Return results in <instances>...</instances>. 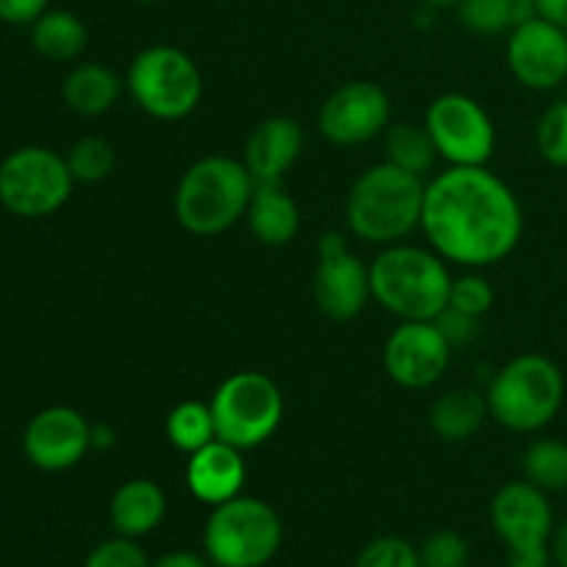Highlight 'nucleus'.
Listing matches in <instances>:
<instances>
[{"instance_id":"f257e3e1","label":"nucleus","mask_w":567,"mask_h":567,"mask_svg":"<svg viewBox=\"0 0 567 567\" xmlns=\"http://www.w3.org/2000/svg\"><path fill=\"white\" fill-rule=\"evenodd\" d=\"M421 230L443 260L485 269L515 252L524 208L513 186L487 166H449L426 183Z\"/></svg>"},{"instance_id":"f03ea898","label":"nucleus","mask_w":567,"mask_h":567,"mask_svg":"<svg viewBox=\"0 0 567 567\" xmlns=\"http://www.w3.org/2000/svg\"><path fill=\"white\" fill-rule=\"evenodd\" d=\"M424 194V177L410 175L388 161L369 166L349 188V233L360 241L380 244V247L404 241L421 227Z\"/></svg>"},{"instance_id":"7ed1b4c3","label":"nucleus","mask_w":567,"mask_h":567,"mask_svg":"<svg viewBox=\"0 0 567 567\" xmlns=\"http://www.w3.org/2000/svg\"><path fill=\"white\" fill-rule=\"evenodd\" d=\"M371 299L399 321H435L449 308L452 275L435 249L391 244L369 264Z\"/></svg>"},{"instance_id":"20e7f679","label":"nucleus","mask_w":567,"mask_h":567,"mask_svg":"<svg viewBox=\"0 0 567 567\" xmlns=\"http://www.w3.org/2000/svg\"><path fill=\"white\" fill-rule=\"evenodd\" d=\"M255 177L247 164L230 155H205L183 172L175 188V216L197 238L230 230L252 199Z\"/></svg>"},{"instance_id":"39448f33","label":"nucleus","mask_w":567,"mask_h":567,"mask_svg":"<svg viewBox=\"0 0 567 567\" xmlns=\"http://www.w3.org/2000/svg\"><path fill=\"white\" fill-rule=\"evenodd\" d=\"M487 413L498 426L532 435L551 424L565 404V374L546 354H518L493 374Z\"/></svg>"},{"instance_id":"423d86ee","label":"nucleus","mask_w":567,"mask_h":567,"mask_svg":"<svg viewBox=\"0 0 567 567\" xmlns=\"http://www.w3.org/2000/svg\"><path fill=\"white\" fill-rule=\"evenodd\" d=\"M203 546L216 567H264L282 546V520L271 504L236 496L214 507L203 532Z\"/></svg>"},{"instance_id":"0eeeda50","label":"nucleus","mask_w":567,"mask_h":567,"mask_svg":"<svg viewBox=\"0 0 567 567\" xmlns=\"http://www.w3.org/2000/svg\"><path fill=\"white\" fill-rule=\"evenodd\" d=\"M125 86L144 114L177 122L197 111L203 100V72L186 50L150 44L127 66Z\"/></svg>"},{"instance_id":"6e6552de","label":"nucleus","mask_w":567,"mask_h":567,"mask_svg":"<svg viewBox=\"0 0 567 567\" xmlns=\"http://www.w3.org/2000/svg\"><path fill=\"white\" fill-rule=\"evenodd\" d=\"M216 437L249 452L280 430L286 399L277 382L264 371H236L210 396Z\"/></svg>"},{"instance_id":"1a4fd4ad","label":"nucleus","mask_w":567,"mask_h":567,"mask_svg":"<svg viewBox=\"0 0 567 567\" xmlns=\"http://www.w3.org/2000/svg\"><path fill=\"white\" fill-rule=\"evenodd\" d=\"M75 188L64 155L50 147H20L0 164V203L20 219H44L64 208Z\"/></svg>"},{"instance_id":"9d476101","label":"nucleus","mask_w":567,"mask_h":567,"mask_svg":"<svg viewBox=\"0 0 567 567\" xmlns=\"http://www.w3.org/2000/svg\"><path fill=\"white\" fill-rule=\"evenodd\" d=\"M424 125L449 166H487L496 153V125L480 100L446 92L430 103Z\"/></svg>"},{"instance_id":"9b49d317","label":"nucleus","mask_w":567,"mask_h":567,"mask_svg":"<svg viewBox=\"0 0 567 567\" xmlns=\"http://www.w3.org/2000/svg\"><path fill=\"white\" fill-rule=\"evenodd\" d=\"M319 264L313 275L316 308L330 321L358 319L371 302L369 266L352 252L343 233H324L319 238Z\"/></svg>"},{"instance_id":"f8f14e48","label":"nucleus","mask_w":567,"mask_h":567,"mask_svg":"<svg viewBox=\"0 0 567 567\" xmlns=\"http://www.w3.org/2000/svg\"><path fill=\"white\" fill-rule=\"evenodd\" d=\"M316 122L324 142L336 147H358L388 131L391 97L374 81H349L321 103Z\"/></svg>"},{"instance_id":"ddd939ff","label":"nucleus","mask_w":567,"mask_h":567,"mask_svg":"<svg viewBox=\"0 0 567 567\" xmlns=\"http://www.w3.org/2000/svg\"><path fill=\"white\" fill-rule=\"evenodd\" d=\"M454 347L435 321H402L388 336L382 365L396 385L424 391L443 380L452 363Z\"/></svg>"},{"instance_id":"4468645a","label":"nucleus","mask_w":567,"mask_h":567,"mask_svg":"<svg viewBox=\"0 0 567 567\" xmlns=\"http://www.w3.org/2000/svg\"><path fill=\"white\" fill-rule=\"evenodd\" d=\"M507 66L520 86L532 92H551L567 81V31L529 17L509 31Z\"/></svg>"},{"instance_id":"2eb2a0df","label":"nucleus","mask_w":567,"mask_h":567,"mask_svg":"<svg viewBox=\"0 0 567 567\" xmlns=\"http://www.w3.org/2000/svg\"><path fill=\"white\" fill-rule=\"evenodd\" d=\"M22 452L39 471L48 474L70 471L92 452V424L86 415L64 404L39 410L25 426Z\"/></svg>"},{"instance_id":"dca6fc26","label":"nucleus","mask_w":567,"mask_h":567,"mask_svg":"<svg viewBox=\"0 0 567 567\" xmlns=\"http://www.w3.org/2000/svg\"><path fill=\"white\" fill-rule=\"evenodd\" d=\"M491 520L498 540L509 551H515V548L551 546V502H548V493L532 485L529 480L507 482L504 487H498L491 504Z\"/></svg>"},{"instance_id":"f3484780","label":"nucleus","mask_w":567,"mask_h":567,"mask_svg":"<svg viewBox=\"0 0 567 567\" xmlns=\"http://www.w3.org/2000/svg\"><path fill=\"white\" fill-rule=\"evenodd\" d=\"M244 482H247V463H244L241 449L216 437L199 452L188 454L186 487L197 502L219 507V504L241 496Z\"/></svg>"},{"instance_id":"a211bd4d","label":"nucleus","mask_w":567,"mask_h":567,"mask_svg":"<svg viewBox=\"0 0 567 567\" xmlns=\"http://www.w3.org/2000/svg\"><path fill=\"white\" fill-rule=\"evenodd\" d=\"M305 147V131L293 116H269L249 133L244 164L255 183H282Z\"/></svg>"},{"instance_id":"6ab92c4d","label":"nucleus","mask_w":567,"mask_h":567,"mask_svg":"<svg viewBox=\"0 0 567 567\" xmlns=\"http://www.w3.org/2000/svg\"><path fill=\"white\" fill-rule=\"evenodd\" d=\"M244 219H247L255 241H260L264 247H286L302 227L297 199L282 188V183H258Z\"/></svg>"},{"instance_id":"aec40b11","label":"nucleus","mask_w":567,"mask_h":567,"mask_svg":"<svg viewBox=\"0 0 567 567\" xmlns=\"http://www.w3.org/2000/svg\"><path fill=\"white\" fill-rule=\"evenodd\" d=\"M164 515V491H161V485H155L153 480H144V476L122 482L109 504V518L114 532L120 537H131V540L158 529Z\"/></svg>"},{"instance_id":"412c9836","label":"nucleus","mask_w":567,"mask_h":567,"mask_svg":"<svg viewBox=\"0 0 567 567\" xmlns=\"http://www.w3.org/2000/svg\"><path fill=\"white\" fill-rule=\"evenodd\" d=\"M125 81L97 61H83L70 70L61 86V97L78 116H103L120 103Z\"/></svg>"},{"instance_id":"4be33fe9","label":"nucleus","mask_w":567,"mask_h":567,"mask_svg":"<svg viewBox=\"0 0 567 567\" xmlns=\"http://www.w3.org/2000/svg\"><path fill=\"white\" fill-rule=\"evenodd\" d=\"M485 393L474 388H454L432 402L430 430L432 435L446 443H465L482 430L487 419Z\"/></svg>"},{"instance_id":"5701e85b","label":"nucleus","mask_w":567,"mask_h":567,"mask_svg":"<svg viewBox=\"0 0 567 567\" xmlns=\"http://www.w3.org/2000/svg\"><path fill=\"white\" fill-rule=\"evenodd\" d=\"M31 44L42 59L53 64H70L86 50L89 31L75 11L48 9L31 22Z\"/></svg>"},{"instance_id":"b1692460","label":"nucleus","mask_w":567,"mask_h":567,"mask_svg":"<svg viewBox=\"0 0 567 567\" xmlns=\"http://www.w3.org/2000/svg\"><path fill=\"white\" fill-rule=\"evenodd\" d=\"M385 136V161L399 166V169L410 172V175L424 177L432 172L437 155L435 142H432L426 125H415V122H391Z\"/></svg>"},{"instance_id":"393cba45","label":"nucleus","mask_w":567,"mask_h":567,"mask_svg":"<svg viewBox=\"0 0 567 567\" xmlns=\"http://www.w3.org/2000/svg\"><path fill=\"white\" fill-rule=\"evenodd\" d=\"M457 20L480 37H498L504 31H513L518 22L535 17L532 0H460Z\"/></svg>"},{"instance_id":"a878e982","label":"nucleus","mask_w":567,"mask_h":567,"mask_svg":"<svg viewBox=\"0 0 567 567\" xmlns=\"http://www.w3.org/2000/svg\"><path fill=\"white\" fill-rule=\"evenodd\" d=\"M164 430L166 441L183 454H194L216 441V424L214 413H210V404L194 402V399L175 404L169 410Z\"/></svg>"},{"instance_id":"bb28decb","label":"nucleus","mask_w":567,"mask_h":567,"mask_svg":"<svg viewBox=\"0 0 567 567\" xmlns=\"http://www.w3.org/2000/svg\"><path fill=\"white\" fill-rule=\"evenodd\" d=\"M524 480L546 493L567 491V443L559 437H537L520 457Z\"/></svg>"},{"instance_id":"cd10ccee","label":"nucleus","mask_w":567,"mask_h":567,"mask_svg":"<svg viewBox=\"0 0 567 567\" xmlns=\"http://www.w3.org/2000/svg\"><path fill=\"white\" fill-rule=\"evenodd\" d=\"M64 158H66V166H70L72 177H75V183H86V186H92V183H103L116 166L114 147H111L109 138L103 136L78 138Z\"/></svg>"},{"instance_id":"c85d7f7f","label":"nucleus","mask_w":567,"mask_h":567,"mask_svg":"<svg viewBox=\"0 0 567 567\" xmlns=\"http://www.w3.org/2000/svg\"><path fill=\"white\" fill-rule=\"evenodd\" d=\"M535 138L546 164L567 169V100H557L543 111Z\"/></svg>"},{"instance_id":"c756f323","label":"nucleus","mask_w":567,"mask_h":567,"mask_svg":"<svg viewBox=\"0 0 567 567\" xmlns=\"http://www.w3.org/2000/svg\"><path fill=\"white\" fill-rule=\"evenodd\" d=\"M354 567H424L421 565L419 548L408 543L404 537L385 535L371 540L369 546L360 551Z\"/></svg>"},{"instance_id":"7c9ffc66","label":"nucleus","mask_w":567,"mask_h":567,"mask_svg":"<svg viewBox=\"0 0 567 567\" xmlns=\"http://www.w3.org/2000/svg\"><path fill=\"white\" fill-rule=\"evenodd\" d=\"M493 302H496V293H493V286L482 275L468 271V275L452 277L449 308H457L463 313L474 316V319H482L485 313H491Z\"/></svg>"},{"instance_id":"2f4dec72","label":"nucleus","mask_w":567,"mask_h":567,"mask_svg":"<svg viewBox=\"0 0 567 567\" xmlns=\"http://www.w3.org/2000/svg\"><path fill=\"white\" fill-rule=\"evenodd\" d=\"M424 567H468V543L457 532H435L419 548Z\"/></svg>"},{"instance_id":"473e14b6","label":"nucleus","mask_w":567,"mask_h":567,"mask_svg":"<svg viewBox=\"0 0 567 567\" xmlns=\"http://www.w3.org/2000/svg\"><path fill=\"white\" fill-rule=\"evenodd\" d=\"M83 567H153L150 565L147 554L131 537H114L105 540L94 548L86 557Z\"/></svg>"},{"instance_id":"72a5a7b5","label":"nucleus","mask_w":567,"mask_h":567,"mask_svg":"<svg viewBox=\"0 0 567 567\" xmlns=\"http://www.w3.org/2000/svg\"><path fill=\"white\" fill-rule=\"evenodd\" d=\"M435 324L441 327V332L446 336V341L452 343V347H460V343H471L474 341L476 330H480V319H474V316L463 313V310L457 308H446L441 316L435 319Z\"/></svg>"},{"instance_id":"f704fd0d","label":"nucleus","mask_w":567,"mask_h":567,"mask_svg":"<svg viewBox=\"0 0 567 567\" xmlns=\"http://www.w3.org/2000/svg\"><path fill=\"white\" fill-rule=\"evenodd\" d=\"M48 9L50 0H0V22H9V25H31Z\"/></svg>"},{"instance_id":"c9c22d12","label":"nucleus","mask_w":567,"mask_h":567,"mask_svg":"<svg viewBox=\"0 0 567 567\" xmlns=\"http://www.w3.org/2000/svg\"><path fill=\"white\" fill-rule=\"evenodd\" d=\"M551 546L540 548H515L509 551L507 565L509 567H551Z\"/></svg>"},{"instance_id":"e433bc0d","label":"nucleus","mask_w":567,"mask_h":567,"mask_svg":"<svg viewBox=\"0 0 567 567\" xmlns=\"http://www.w3.org/2000/svg\"><path fill=\"white\" fill-rule=\"evenodd\" d=\"M535 14L567 31V0H535Z\"/></svg>"},{"instance_id":"4c0bfd02","label":"nucleus","mask_w":567,"mask_h":567,"mask_svg":"<svg viewBox=\"0 0 567 567\" xmlns=\"http://www.w3.org/2000/svg\"><path fill=\"white\" fill-rule=\"evenodd\" d=\"M153 567H208V563L194 551H169L155 559Z\"/></svg>"},{"instance_id":"58836bf2","label":"nucleus","mask_w":567,"mask_h":567,"mask_svg":"<svg viewBox=\"0 0 567 567\" xmlns=\"http://www.w3.org/2000/svg\"><path fill=\"white\" fill-rule=\"evenodd\" d=\"M551 559L557 567H567V518L559 526H554Z\"/></svg>"},{"instance_id":"ea45409f","label":"nucleus","mask_w":567,"mask_h":567,"mask_svg":"<svg viewBox=\"0 0 567 567\" xmlns=\"http://www.w3.org/2000/svg\"><path fill=\"white\" fill-rule=\"evenodd\" d=\"M114 443H116V432L111 430V426L92 424V449H97V452H105V449H111Z\"/></svg>"},{"instance_id":"a19ab883","label":"nucleus","mask_w":567,"mask_h":567,"mask_svg":"<svg viewBox=\"0 0 567 567\" xmlns=\"http://www.w3.org/2000/svg\"><path fill=\"white\" fill-rule=\"evenodd\" d=\"M421 3L432 6V9H454V6H457L460 0H421Z\"/></svg>"},{"instance_id":"79ce46f5","label":"nucleus","mask_w":567,"mask_h":567,"mask_svg":"<svg viewBox=\"0 0 567 567\" xmlns=\"http://www.w3.org/2000/svg\"><path fill=\"white\" fill-rule=\"evenodd\" d=\"M136 3H161V0H136Z\"/></svg>"},{"instance_id":"37998d69","label":"nucleus","mask_w":567,"mask_h":567,"mask_svg":"<svg viewBox=\"0 0 567 567\" xmlns=\"http://www.w3.org/2000/svg\"><path fill=\"white\" fill-rule=\"evenodd\" d=\"M532 3H535V0H532Z\"/></svg>"}]
</instances>
